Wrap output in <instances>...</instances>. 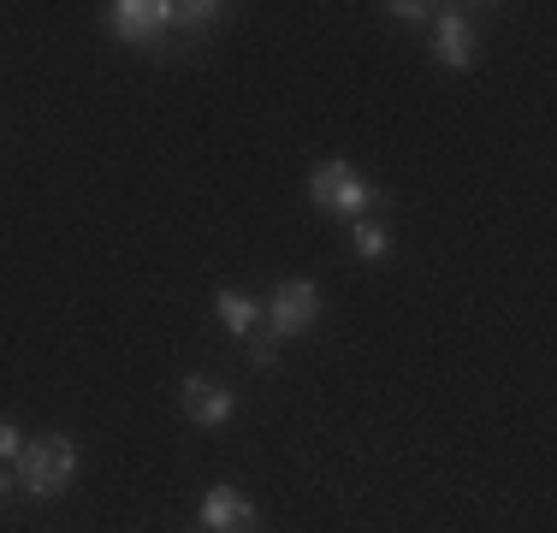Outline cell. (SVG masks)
Instances as JSON below:
<instances>
[{"mask_svg": "<svg viewBox=\"0 0 557 533\" xmlns=\"http://www.w3.org/2000/svg\"><path fill=\"white\" fill-rule=\"evenodd\" d=\"M77 474V445L65 433H48V438H30L18 450V486L30 498H60Z\"/></svg>", "mask_w": 557, "mask_h": 533, "instance_id": "cell-1", "label": "cell"}, {"mask_svg": "<svg viewBox=\"0 0 557 533\" xmlns=\"http://www.w3.org/2000/svg\"><path fill=\"white\" fill-rule=\"evenodd\" d=\"M172 24H178V7H172V0H113V7H108V30L125 48L161 53Z\"/></svg>", "mask_w": 557, "mask_h": 533, "instance_id": "cell-2", "label": "cell"}, {"mask_svg": "<svg viewBox=\"0 0 557 533\" xmlns=\"http://www.w3.org/2000/svg\"><path fill=\"white\" fill-rule=\"evenodd\" d=\"M309 202L321 213L350 220V213H362L368 202H380V196H374V184H368L350 160H321V166L309 172Z\"/></svg>", "mask_w": 557, "mask_h": 533, "instance_id": "cell-3", "label": "cell"}, {"mask_svg": "<svg viewBox=\"0 0 557 533\" xmlns=\"http://www.w3.org/2000/svg\"><path fill=\"white\" fill-rule=\"evenodd\" d=\"M321 320V285L314 278H285L273 290V309H268V338L285 344V338H302V332Z\"/></svg>", "mask_w": 557, "mask_h": 533, "instance_id": "cell-4", "label": "cell"}, {"mask_svg": "<svg viewBox=\"0 0 557 533\" xmlns=\"http://www.w3.org/2000/svg\"><path fill=\"white\" fill-rule=\"evenodd\" d=\"M433 53L450 65V72H474V60H481V42H474V24L462 18L457 7H440V18H433Z\"/></svg>", "mask_w": 557, "mask_h": 533, "instance_id": "cell-5", "label": "cell"}, {"mask_svg": "<svg viewBox=\"0 0 557 533\" xmlns=\"http://www.w3.org/2000/svg\"><path fill=\"white\" fill-rule=\"evenodd\" d=\"M184 416L196 426H225L237 416V392H225L220 380H208V373H190L184 380Z\"/></svg>", "mask_w": 557, "mask_h": 533, "instance_id": "cell-6", "label": "cell"}, {"mask_svg": "<svg viewBox=\"0 0 557 533\" xmlns=\"http://www.w3.org/2000/svg\"><path fill=\"white\" fill-rule=\"evenodd\" d=\"M202 528L208 533H244V528H256V504L237 486H214L202 498Z\"/></svg>", "mask_w": 557, "mask_h": 533, "instance_id": "cell-7", "label": "cell"}, {"mask_svg": "<svg viewBox=\"0 0 557 533\" xmlns=\"http://www.w3.org/2000/svg\"><path fill=\"white\" fill-rule=\"evenodd\" d=\"M214 309H220V326L232 332V338H256V326H261V302L256 297H244V290H220Z\"/></svg>", "mask_w": 557, "mask_h": 533, "instance_id": "cell-8", "label": "cell"}, {"mask_svg": "<svg viewBox=\"0 0 557 533\" xmlns=\"http://www.w3.org/2000/svg\"><path fill=\"white\" fill-rule=\"evenodd\" d=\"M356 256H362V261H386V256H392L386 225H374V220H362V225H356Z\"/></svg>", "mask_w": 557, "mask_h": 533, "instance_id": "cell-9", "label": "cell"}, {"mask_svg": "<svg viewBox=\"0 0 557 533\" xmlns=\"http://www.w3.org/2000/svg\"><path fill=\"white\" fill-rule=\"evenodd\" d=\"M214 18H220L214 0H190V7H178V24H184V30H208Z\"/></svg>", "mask_w": 557, "mask_h": 533, "instance_id": "cell-10", "label": "cell"}, {"mask_svg": "<svg viewBox=\"0 0 557 533\" xmlns=\"http://www.w3.org/2000/svg\"><path fill=\"white\" fill-rule=\"evenodd\" d=\"M18 450H24V433L12 421H0V462H18Z\"/></svg>", "mask_w": 557, "mask_h": 533, "instance_id": "cell-11", "label": "cell"}, {"mask_svg": "<svg viewBox=\"0 0 557 533\" xmlns=\"http://www.w3.org/2000/svg\"><path fill=\"white\" fill-rule=\"evenodd\" d=\"M386 12H397L404 24H421V18H428V7H416V0H397V7H386Z\"/></svg>", "mask_w": 557, "mask_h": 533, "instance_id": "cell-12", "label": "cell"}, {"mask_svg": "<svg viewBox=\"0 0 557 533\" xmlns=\"http://www.w3.org/2000/svg\"><path fill=\"white\" fill-rule=\"evenodd\" d=\"M249 362H256V368H273V338H268V332L256 338V350H249Z\"/></svg>", "mask_w": 557, "mask_h": 533, "instance_id": "cell-13", "label": "cell"}, {"mask_svg": "<svg viewBox=\"0 0 557 533\" xmlns=\"http://www.w3.org/2000/svg\"><path fill=\"white\" fill-rule=\"evenodd\" d=\"M7 492H12V480H7V469H0V504H7Z\"/></svg>", "mask_w": 557, "mask_h": 533, "instance_id": "cell-14", "label": "cell"}, {"mask_svg": "<svg viewBox=\"0 0 557 533\" xmlns=\"http://www.w3.org/2000/svg\"><path fill=\"white\" fill-rule=\"evenodd\" d=\"M244 533H256V528H244Z\"/></svg>", "mask_w": 557, "mask_h": 533, "instance_id": "cell-15", "label": "cell"}]
</instances>
